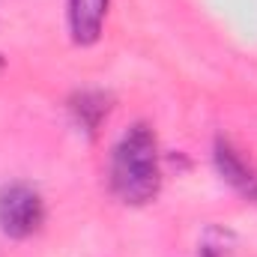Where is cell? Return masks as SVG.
<instances>
[{"label": "cell", "mask_w": 257, "mask_h": 257, "mask_svg": "<svg viewBox=\"0 0 257 257\" xmlns=\"http://www.w3.org/2000/svg\"><path fill=\"white\" fill-rule=\"evenodd\" d=\"M111 189L126 206H147L162 192V153L153 126H128L111 150Z\"/></svg>", "instance_id": "cell-1"}, {"label": "cell", "mask_w": 257, "mask_h": 257, "mask_svg": "<svg viewBox=\"0 0 257 257\" xmlns=\"http://www.w3.org/2000/svg\"><path fill=\"white\" fill-rule=\"evenodd\" d=\"M45 224V200L30 183L0 186V233L9 239H30Z\"/></svg>", "instance_id": "cell-2"}, {"label": "cell", "mask_w": 257, "mask_h": 257, "mask_svg": "<svg viewBox=\"0 0 257 257\" xmlns=\"http://www.w3.org/2000/svg\"><path fill=\"white\" fill-rule=\"evenodd\" d=\"M212 165H215L218 177L233 192H239L245 200H254L257 203V165L251 156H245L242 147H236L230 138H215Z\"/></svg>", "instance_id": "cell-3"}, {"label": "cell", "mask_w": 257, "mask_h": 257, "mask_svg": "<svg viewBox=\"0 0 257 257\" xmlns=\"http://www.w3.org/2000/svg\"><path fill=\"white\" fill-rule=\"evenodd\" d=\"M108 6H111V0H66L69 39L78 48H90L102 39Z\"/></svg>", "instance_id": "cell-4"}, {"label": "cell", "mask_w": 257, "mask_h": 257, "mask_svg": "<svg viewBox=\"0 0 257 257\" xmlns=\"http://www.w3.org/2000/svg\"><path fill=\"white\" fill-rule=\"evenodd\" d=\"M69 111H72V117H75L78 126L84 128L90 138H96L99 126L105 123V117L111 111V99L105 93H99V90H81V93L72 96Z\"/></svg>", "instance_id": "cell-5"}, {"label": "cell", "mask_w": 257, "mask_h": 257, "mask_svg": "<svg viewBox=\"0 0 257 257\" xmlns=\"http://www.w3.org/2000/svg\"><path fill=\"white\" fill-rule=\"evenodd\" d=\"M236 254V236L227 227H206L200 236V257H233Z\"/></svg>", "instance_id": "cell-6"}, {"label": "cell", "mask_w": 257, "mask_h": 257, "mask_svg": "<svg viewBox=\"0 0 257 257\" xmlns=\"http://www.w3.org/2000/svg\"><path fill=\"white\" fill-rule=\"evenodd\" d=\"M3 69H6V63H3V57H0V72H3Z\"/></svg>", "instance_id": "cell-7"}]
</instances>
